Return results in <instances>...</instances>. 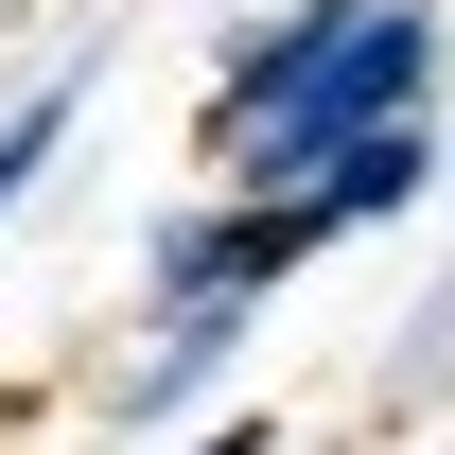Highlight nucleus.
Masks as SVG:
<instances>
[{"instance_id":"nucleus-6","label":"nucleus","mask_w":455,"mask_h":455,"mask_svg":"<svg viewBox=\"0 0 455 455\" xmlns=\"http://www.w3.org/2000/svg\"><path fill=\"white\" fill-rule=\"evenodd\" d=\"M193 455H281V420H211V438H193Z\"/></svg>"},{"instance_id":"nucleus-2","label":"nucleus","mask_w":455,"mask_h":455,"mask_svg":"<svg viewBox=\"0 0 455 455\" xmlns=\"http://www.w3.org/2000/svg\"><path fill=\"white\" fill-rule=\"evenodd\" d=\"M333 228L298 211V193H228V211H175L158 228V298H281Z\"/></svg>"},{"instance_id":"nucleus-5","label":"nucleus","mask_w":455,"mask_h":455,"mask_svg":"<svg viewBox=\"0 0 455 455\" xmlns=\"http://www.w3.org/2000/svg\"><path fill=\"white\" fill-rule=\"evenodd\" d=\"M53 140H70V88H36V106L0 123V211H18V193H36V175H53Z\"/></svg>"},{"instance_id":"nucleus-1","label":"nucleus","mask_w":455,"mask_h":455,"mask_svg":"<svg viewBox=\"0 0 455 455\" xmlns=\"http://www.w3.org/2000/svg\"><path fill=\"white\" fill-rule=\"evenodd\" d=\"M368 106H438V0H298L263 18L211 88V175L228 193H315Z\"/></svg>"},{"instance_id":"nucleus-3","label":"nucleus","mask_w":455,"mask_h":455,"mask_svg":"<svg viewBox=\"0 0 455 455\" xmlns=\"http://www.w3.org/2000/svg\"><path fill=\"white\" fill-rule=\"evenodd\" d=\"M438 175H455L438 106H368V123L333 140V158H315V193H298V211H315V228H386V211H420Z\"/></svg>"},{"instance_id":"nucleus-4","label":"nucleus","mask_w":455,"mask_h":455,"mask_svg":"<svg viewBox=\"0 0 455 455\" xmlns=\"http://www.w3.org/2000/svg\"><path fill=\"white\" fill-rule=\"evenodd\" d=\"M245 315H263V298H158V350L123 368V420H175V403H193L228 350H245Z\"/></svg>"}]
</instances>
